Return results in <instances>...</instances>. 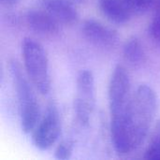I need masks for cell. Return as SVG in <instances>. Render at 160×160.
<instances>
[{
  "label": "cell",
  "mask_w": 160,
  "mask_h": 160,
  "mask_svg": "<svg viewBox=\"0 0 160 160\" xmlns=\"http://www.w3.org/2000/svg\"><path fill=\"white\" fill-rule=\"evenodd\" d=\"M74 151V142L71 140L61 141L54 150V158L59 160H68L72 157Z\"/></svg>",
  "instance_id": "5bb4252c"
},
{
  "label": "cell",
  "mask_w": 160,
  "mask_h": 160,
  "mask_svg": "<svg viewBox=\"0 0 160 160\" xmlns=\"http://www.w3.org/2000/svg\"><path fill=\"white\" fill-rule=\"evenodd\" d=\"M70 1L76 4H84L86 0H70Z\"/></svg>",
  "instance_id": "e0dca14e"
},
{
  "label": "cell",
  "mask_w": 160,
  "mask_h": 160,
  "mask_svg": "<svg viewBox=\"0 0 160 160\" xmlns=\"http://www.w3.org/2000/svg\"><path fill=\"white\" fill-rule=\"evenodd\" d=\"M21 2V0H0V3L2 6L6 7V8H11L16 6L17 4H19Z\"/></svg>",
  "instance_id": "2e32d148"
},
{
  "label": "cell",
  "mask_w": 160,
  "mask_h": 160,
  "mask_svg": "<svg viewBox=\"0 0 160 160\" xmlns=\"http://www.w3.org/2000/svg\"><path fill=\"white\" fill-rule=\"evenodd\" d=\"M8 70L17 97L21 128L25 134L32 133L41 116L38 91L16 59L8 61Z\"/></svg>",
  "instance_id": "3957f363"
},
{
  "label": "cell",
  "mask_w": 160,
  "mask_h": 160,
  "mask_svg": "<svg viewBox=\"0 0 160 160\" xmlns=\"http://www.w3.org/2000/svg\"><path fill=\"white\" fill-rule=\"evenodd\" d=\"M81 32L87 41L99 48L112 49L118 42L117 31L96 19L85 20L81 26Z\"/></svg>",
  "instance_id": "52a82bcc"
},
{
  "label": "cell",
  "mask_w": 160,
  "mask_h": 160,
  "mask_svg": "<svg viewBox=\"0 0 160 160\" xmlns=\"http://www.w3.org/2000/svg\"><path fill=\"white\" fill-rule=\"evenodd\" d=\"M158 111V96L148 84H141L132 95L127 130L131 153L142 146L150 133Z\"/></svg>",
  "instance_id": "7a4b0ae2"
},
{
  "label": "cell",
  "mask_w": 160,
  "mask_h": 160,
  "mask_svg": "<svg viewBox=\"0 0 160 160\" xmlns=\"http://www.w3.org/2000/svg\"><path fill=\"white\" fill-rule=\"evenodd\" d=\"M24 21L32 31L41 36L54 37L61 30V23L42 8L28 9L24 14Z\"/></svg>",
  "instance_id": "ba28073f"
},
{
  "label": "cell",
  "mask_w": 160,
  "mask_h": 160,
  "mask_svg": "<svg viewBox=\"0 0 160 160\" xmlns=\"http://www.w3.org/2000/svg\"><path fill=\"white\" fill-rule=\"evenodd\" d=\"M61 117L55 101L51 100L32 131V142L40 151L49 150L57 142L61 133Z\"/></svg>",
  "instance_id": "8992f818"
},
{
  "label": "cell",
  "mask_w": 160,
  "mask_h": 160,
  "mask_svg": "<svg viewBox=\"0 0 160 160\" xmlns=\"http://www.w3.org/2000/svg\"><path fill=\"white\" fill-rule=\"evenodd\" d=\"M96 107L95 77L91 70L82 69L77 76L74 98V113L82 127H87Z\"/></svg>",
  "instance_id": "5b68a950"
},
{
  "label": "cell",
  "mask_w": 160,
  "mask_h": 160,
  "mask_svg": "<svg viewBox=\"0 0 160 160\" xmlns=\"http://www.w3.org/2000/svg\"><path fill=\"white\" fill-rule=\"evenodd\" d=\"M123 56L127 63L133 67H141L146 61V52L140 38L133 36L124 43Z\"/></svg>",
  "instance_id": "8fae6325"
},
{
  "label": "cell",
  "mask_w": 160,
  "mask_h": 160,
  "mask_svg": "<svg viewBox=\"0 0 160 160\" xmlns=\"http://www.w3.org/2000/svg\"><path fill=\"white\" fill-rule=\"evenodd\" d=\"M39 5L61 24L73 25L79 21V12L70 0H40Z\"/></svg>",
  "instance_id": "9c48e42d"
},
{
  "label": "cell",
  "mask_w": 160,
  "mask_h": 160,
  "mask_svg": "<svg viewBox=\"0 0 160 160\" xmlns=\"http://www.w3.org/2000/svg\"><path fill=\"white\" fill-rule=\"evenodd\" d=\"M154 9L155 12L153 19L149 24L148 33L153 42L160 46V6L155 7Z\"/></svg>",
  "instance_id": "9a60e30c"
},
{
  "label": "cell",
  "mask_w": 160,
  "mask_h": 160,
  "mask_svg": "<svg viewBox=\"0 0 160 160\" xmlns=\"http://www.w3.org/2000/svg\"><path fill=\"white\" fill-rule=\"evenodd\" d=\"M98 4L102 14L114 23H128L132 17L122 0H98Z\"/></svg>",
  "instance_id": "30bf717a"
},
{
  "label": "cell",
  "mask_w": 160,
  "mask_h": 160,
  "mask_svg": "<svg viewBox=\"0 0 160 160\" xmlns=\"http://www.w3.org/2000/svg\"><path fill=\"white\" fill-rule=\"evenodd\" d=\"M142 158L146 160H160V118L154 126L149 143Z\"/></svg>",
  "instance_id": "7c38bea8"
},
{
  "label": "cell",
  "mask_w": 160,
  "mask_h": 160,
  "mask_svg": "<svg viewBox=\"0 0 160 160\" xmlns=\"http://www.w3.org/2000/svg\"><path fill=\"white\" fill-rule=\"evenodd\" d=\"M22 55L24 71L41 95H47L51 91L50 64L45 48L32 38H24L22 42Z\"/></svg>",
  "instance_id": "277c9868"
},
{
  "label": "cell",
  "mask_w": 160,
  "mask_h": 160,
  "mask_svg": "<svg viewBox=\"0 0 160 160\" xmlns=\"http://www.w3.org/2000/svg\"><path fill=\"white\" fill-rule=\"evenodd\" d=\"M128 9L133 14L141 15L154 8L155 0H122Z\"/></svg>",
  "instance_id": "4fadbf2b"
},
{
  "label": "cell",
  "mask_w": 160,
  "mask_h": 160,
  "mask_svg": "<svg viewBox=\"0 0 160 160\" xmlns=\"http://www.w3.org/2000/svg\"><path fill=\"white\" fill-rule=\"evenodd\" d=\"M132 95L129 73L126 67L118 64L113 68L110 79L108 99L112 142L114 150L119 155L131 153L127 130V119Z\"/></svg>",
  "instance_id": "6da1fadb"
}]
</instances>
